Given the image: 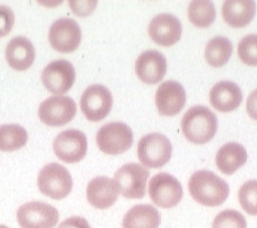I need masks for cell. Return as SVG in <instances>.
<instances>
[{
  "instance_id": "obj_4",
  "label": "cell",
  "mask_w": 257,
  "mask_h": 228,
  "mask_svg": "<svg viewBox=\"0 0 257 228\" xmlns=\"http://www.w3.org/2000/svg\"><path fill=\"white\" fill-rule=\"evenodd\" d=\"M172 154V143L159 132L146 135L138 143V158L145 167L160 169L169 162Z\"/></svg>"
},
{
  "instance_id": "obj_32",
  "label": "cell",
  "mask_w": 257,
  "mask_h": 228,
  "mask_svg": "<svg viewBox=\"0 0 257 228\" xmlns=\"http://www.w3.org/2000/svg\"><path fill=\"white\" fill-rule=\"evenodd\" d=\"M247 113L252 119L257 121V90L252 91L247 99Z\"/></svg>"
},
{
  "instance_id": "obj_12",
  "label": "cell",
  "mask_w": 257,
  "mask_h": 228,
  "mask_svg": "<svg viewBox=\"0 0 257 228\" xmlns=\"http://www.w3.org/2000/svg\"><path fill=\"white\" fill-rule=\"evenodd\" d=\"M51 47L60 53H72L82 41L81 28L74 20L59 19L51 25L48 33Z\"/></svg>"
},
{
  "instance_id": "obj_8",
  "label": "cell",
  "mask_w": 257,
  "mask_h": 228,
  "mask_svg": "<svg viewBox=\"0 0 257 228\" xmlns=\"http://www.w3.org/2000/svg\"><path fill=\"white\" fill-rule=\"evenodd\" d=\"M150 176L147 167L139 163H126L114 174V181L119 193L126 198H142L146 194L147 180Z\"/></svg>"
},
{
  "instance_id": "obj_20",
  "label": "cell",
  "mask_w": 257,
  "mask_h": 228,
  "mask_svg": "<svg viewBox=\"0 0 257 228\" xmlns=\"http://www.w3.org/2000/svg\"><path fill=\"white\" fill-rule=\"evenodd\" d=\"M256 15L253 0H226L222 4V17L231 28H244Z\"/></svg>"
},
{
  "instance_id": "obj_33",
  "label": "cell",
  "mask_w": 257,
  "mask_h": 228,
  "mask_svg": "<svg viewBox=\"0 0 257 228\" xmlns=\"http://www.w3.org/2000/svg\"><path fill=\"white\" fill-rule=\"evenodd\" d=\"M0 228H10V227H7V225H3V224H0Z\"/></svg>"
},
{
  "instance_id": "obj_5",
  "label": "cell",
  "mask_w": 257,
  "mask_h": 228,
  "mask_svg": "<svg viewBox=\"0 0 257 228\" xmlns=\"http://www.w3.org/2000/svg\"><path fill=\"white\" fill-rule=\"evenodd\" d=\"M132 128L122 122H110L104 125L96 134V144L105 154L118 156L125 153L133 145Z\"/></svg>"
},
{
  "instance_id": "obj_9",
  "label": "cell",
  "mask_w": 257,
  "mask_h": 228,
  "mask_svg": "<svg viewBox=\"0 0 257 228\" xmlns=\"http://www.w3.org/2000/svg\"><path fill=\"white\" fill-rule=\"evenodd\" d=\"M17 222L21 228H54L59 222V211L50 203L32 201L19 207Z\"/></svg>"
},
{
  "instance_id": "obj_19",
  "label": "cell",
  "mask_w": 257,
  "mask_h": 228,
  "mask_svg": "<svg viewBox=\"0 0 257 228\" xmlns=\"http://www.w3.org/2000/svg\"><path fill=\"white\" fill-rule=\"evenodd\" d=\"M6 60L8 65L17 72H25L32 68L35 60V48L25 37H16L6 48Z\"/></svg>"
},
{
  "instance_id": "obj_13",
  "label": "cell",
  "mask_w": 257,
  "mask_h": 228,
  "mask_svg": "<svg viewBox=\"0 0 257 228\" xmlns=\"http://www.w3.org/2000/svg\"><path fill=\"white\" fill-rule=\"evenodd\" d=\"M75 70L68 60H55L42 72V83L50 92L61 96L73 87Z\"/></svg>"
},
{
  "instance_id": "obj_6",
  "label": "cell",
  "mask_w": 257,
  "mask_h": 228,
  "mask_svg": "<svg viewBox=\"0 0 257 228\" xmlns=\"http://www.w3.org/2000/svg\"><path fill=\"white\" fill-rule=\"evenodd\" d=\"M148 193L156 206L172 209L182 200L183 188L177 178L168 172H159L151 179Z\"/></svg>"
},
{
  "instance_id": "obj_25",
  "label": "cell",
  "mask_w": 257,
  "mask_h": 228,
  "mask_svg": "<svg viewBox=\"0 0 257 228\" xmlns=\"http://www.w3.org/2000/svg\"><path fill=\"white\" fill-rule=\"evenodd\" d=\"M28 139V131L22 126H0V150L2 152H15V150L21 149L26 145Z\"/></svg>"
},
{
  "instance_id": "obj_10",
  "label": "cell",
  "mask_w": 257,
  "mask_h": 228,
  "mask_svg": "<svg viewBox=\"0 0 257 228\" xmlns=\"http://www.w3.org/2000/svg\"><path fill=\"white\" fill-rule=\"evenodd\" d=\"M113 97L105 86L92 85L86 88L81 97V110L91 122H100L112 110Z\"/></svg>"
},
{
  "instance_id": "obj_16",
  "label": "cell",
  "mask_w": 257,
  "mask_h": 228,
  "mask_svg": "<svg viewBox=\"0 0 257 228\" xmlns=\"http://www.w3.org/2000/svg\"><path fill=\"white\" fill-rule=\"evenodd\" d=\"M166 59L156 50L142 52L135 61V73L146 85H156L163 81L166 74Z\"/></svg>"
},
{
  "instance_id": "obj_14",
  "label": "cell",
  "mask_w": 257,
  "mask_h": 228,
  "mask_svg": "<svg viewBox=\"0 0 257 228\" xmlns=\"http://www.w3.org/2000/svg\"><path fill=\"white\" fill-rule=\"evenodd\" d=\"M148 35L159 46L172 47L182 37V24L170 13H161L152 19L148 25Z\"/></svg>"
},
{
  "instance_id": "obj_31",
  "label": "cell",
  "mask_w": 257,
  "mask_h": 228,
  "mask_svg": "<svg viewBox=\"0 0 257 228\" xmlns=\"http://www.w3.org/2000/svg\"><path fill=\"white\" fill-rule=\"evenodd\" d=\"M59 228H91L88 222L82 216H72L59 224Z\"/></svg>"
},
{
  "instance_id": "obj_27",
  "label": "cell",
  "mask_w": 257,
  "mask_h": 228,
  "mask_svg": "<svg viewBox=\"0 0 257 228\" xmlns=\"http://www.w3.org/2000/svg\"><path fill=\"white\" fill-rule=\"evenodd\" d=\"M212 228H247V220L236 210L227 209L213 219Z\"/></svg>"
},
{
  "instance_id": "obj_7",
  "label": "cell",
  "mask_w": 257,
  "mask_h": 228,
  "mask_svg": "<svg viewBox=\"0 0 257 228\" xmlns=\"http://www.w3.org/2000/svg\"><path fill=\"white\" fill-rule=\"evenodd\" d=\"M77 104L69 96H51L39 105L38 116L44 125L51 127H60L68 125L75 117Z\"/></svg>"
},
{
  "instance_id": "obj_2",
  "label": "cell",
  "mask_w": 257,
  "mask_h": 228,
  "mask_svg": "<svg viewBox=\"0 0 257 228\" xmlns=\"http://www.w3.org/2000/svg\"><path fill=\"white\" fill-rule=\"evenodd\" d=\"M181 127L183 136L190 143L201 145L214 138L218 128V121L216 114L209 108L196 105L185 113Z\"/></svg>"
},
{
  "instance_id": "obj_26",
  "label": "cell",
  "mask_w": 257,
  "mask_h": 228,
  "mask_svg": "<svg viewBox=\"0 0 257 228\" xmlns=\"http://www.w3.org/2000/svg\"><path fill=\"white\" fill-rule=\"evenodd\" d=\"M239 203L247 214L257 215V180H248L241 185L238 193Z\"/></svg>"
},
{
  "instance_id": "obj_21",
  "label": "cell",
  "mask_w": 257,
  "mask_h": 228,
  "mask_svg": "<svg viewBox=\"0 0 257 228\" xmlns=\"http://www.w3.org/2000/svg\"><path fill=\"white\" fill-rule=\"evenodd\" d=\"M247 162V150L239 143H227L218 149L216 165L221 172L232 175Z\"/></svg>"
},
{
  "instance_id": "obj_17",
  "label": "cell",
  "mask_w": 257,
  "mask_h": 228,
  "mask_svg": "<svg viewBox=\"0 0 257 228\" xmlns=\"http://www.w3.org/2000/svg\"><path fill=\"white\" fill-rule=\"evenodd\" d=\"M86 196L90 205L96 209H108L116 202L119 196V189L114 179L108 176H96L87 184Z\"/></svg>"
},
{
  "instance_id": "obj_18",
  "label": "cell",
  "mask_w": 257,
  "mask_h": 228,
  "mask_svg": "<svg viewBox=\"0 0 257 228\" xmlns=\"http://www.w3.org/2000/svg\"><path fill=\"white\" fill-rule=\"evenodd\" d=\"M241 100H243V94H241L240 87L234 82H218L212 87L209 92L210 105L218 112H232L239 108Z\"/></svg>"
},
{
  "instance_id": "obj_29",
  "label": "cell",
  "mask_w": 257,
  "mask_h": 228,
  "mask_svg": "<svg viewBox=\"0 0 257 228\" xmlns=\"http://www.w3.org/2000/svg\"><path fill=\"white\" fill-rule=\"evenodd\" d=\"M15 25V13L10 7L0 6V38L7 37Z\"/></svg>"
},
{
  "instance_id": "obj_3",
  "label": "cell",
  "mask_w": 257,
  "mask_h": 228,
  "mask_svg": "<svg viewBox=\"0 0 257 228\" xmlns=\"http://www.w3.org/2000/svg\"><path fill=\"white\" fill-rule=\"evenodd\" d=\"M38 188L42 194L52 200H63L72 192V175L63 165L48 163L38 174Z\"/></svg>"
},
{
  "instance_id": "obj_23",
  "label": "cell",
  "mask_w": 257,
  "mask_h": 228,
  "mask_svg": "<svg viewBox=\"0 0 257 228\" xmlns=\"http://www.w3.org/2000/svg\"><path fill=\"white\" fill-rule=\"evenodd\" d=\"M232 55V43L226 37H216L210 39L204 50L205 61L213 68H222L229 63Z\"/></svg>"
},
{
  "instance_id": "obj_24",
  "label": "cell",
  "mask_w": 257,
  "mask_h": 228,
  "mask_svg": "<svg viewBox=\"0 0 257 228\" xmlns=\"http://www.w3.org/2000/svg\"><path fill=\"white\" fill-rule=\"evenodd\" d=\"M188 20L196 28H209L216 20V7L209 0H194L188 4Z\"/></svg>"
},
{
  "instance_id": "obj_1",
  "label": "cell",
  "mask_w": 257,
  "mask_h": 228,
  "mask_svg": "<svg viewBox=\"0 0 257 228\" xmlns=\"http://www.w3.org/2000/svg\"><path fill=\"white\" fill-rule=\"evenodd\" d=\"M188 191L196 202L208 207L220 206L227 200L229 184L209 170L194 172L188 180Z\"/></svg>"
},
{
  "instance_id": "obj_28",
  "label": "cell",
  "mask_w": 257,
  "mask_h": 228,
  "mask_svg": "<svg viewBox=\"0 0 257 228\" xmlns=\"http://www.w3.org/2000/svg\"><path fill=\"white\" fill-rule=\"evenodd\" d=\"M238 56L245 65L257 66V34L245 35L239 42Z\"/></svg>"
},
{
  "instance_id": "obj_15",
  "label": "cell",
  "mask_w": 257,
  "mask_h": 228,
  "mask_svg": "<svg viewBox=\"0 0 257 228\" xmlns=\"http://www.w3.org/2000/svg\"><path fill=\"white\" fill-rule=\"evenodd\" d=\"M155 101L161 116H177L186 105V91L179 82H163L157 88Z\"/></svg>"
},
{
  "instance_id": "obj_30",
  "label": "cell",
  "mask_w": 257,
  "mask_h": 228,
  "mask_svg": "<svg viewBox=\"0 0 257 228\" xmlns=\"http://www.w3.org/2000/svg\"><path fill=\"white\" fill-rule=\"evenodd\" d=\"M97 6L96 0H70L69 7L77 16L87 17L95 11Z\"/></svg>"
},
{
  "instance_id": "obj_11",
  "label": "cell",
  "mask_w": 257,
  "mask_h": 228,
  "mask_svg": "<svg viewBox=\"0 0 257 228\" xmlns=\"http://www.w3.org/2000/svg\"><path fill=\"white\" fill-rule=\"evenodd\" d=\"M54 152L63 162H79L87 153V138L79 130H65L55 138Z\"/></svg>"
},
{
  "instance_id": "obj_22",
  "label": "cell",
  "mask_w": 257,
  "mask_h": 228,
  "mask_svg": "<svg viewBox=\"0 0 257 228\" xmlns=\"http://www.w3.org/2000/svg\"><path fill=\"white\" fill-rule=\"evenodd\" d=\"M161 222L160 212L148 203L135 205L122 219V228H159Z\"/></svg>"
}]
</instances>
